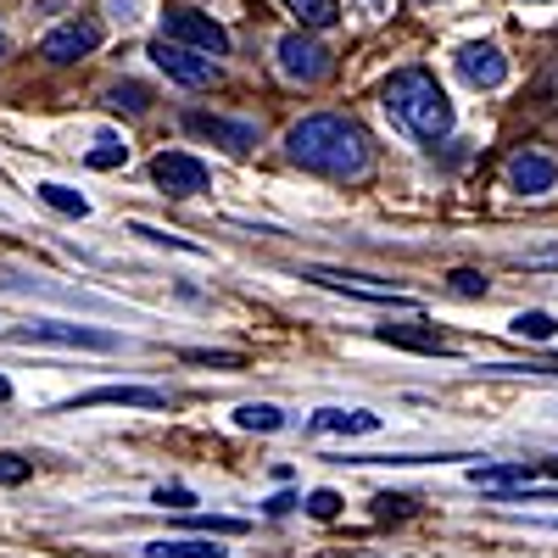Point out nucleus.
<instances>
[{
    "label": "nucleus",
    "instance_id": "f257e3e1",
    "mask_svg": "<svg viewBox=\"0 0 558 558\" xmlns=\"http://www.w3.org/2000/svg\"><path fill=\"white\" fill-rule=\"evenodd\" d=\"M286 151L291 162H302L307 173H324V179H363L368 162H375V146L368 134L341 118V112H313L302 118L291 134H286Z\"/></svg>",
    "mask_w": 558,
    "mask_h": 558
},
{
    "label": "nucleus",
    "instance_id": "f03ea898",
    "mask_svg": "<svg viewBox=\"0 0 558 558\" xmlns=\"http://www.w3.org/2000/svg\"><path fill=\"white\" fill-rule=\"evenodd\" d=\"M380 107L391 112L397 129H408L418 140V146H441V140L452 134V101H447V89L425 68L391 73L386 89H380Z\"/></svg>",
    "mask_w": 558,
    "mask_h": 558
},
{
    "label": "nucleus",
    "instance_id": "7ed1b4c3",
    "mask_svg": "<svg viewBox=\"0 0 558 558\" xmlns=\"http://www.w3.org/2000/svg\"><path fill=\"white\" fill-rule=\"evenodd\" d=\"M17 347H34V341H51V347H84V352H118L123 341L112 330H89V324H62V318H39V324H23L12 330Z\"/></svg>",
    "mask_w": 558,
    "mask_h": 558
},
{
    "label": "nucleus",
    "instance_id": "20e7f679",
    "mask_svg": "<svg viewBox=\"0 0 558 558\" xmlns=\"http://www.w3.org/2000/svg\"><path fill=\"white\" fill-rule=\"evenodd\" d=\"M173 84H184V89H207L213 78H218V62L207 57V51H191V45H179V39H151V51H146Z\"/></svg>",
    "mask_w": 558,
    "mask_h": 558
},
{
    "label": "nucleus",
    "instance_id": "39448f33",
    "mask_svg": "<svg viewBox=\"0 0 558 558\" xmlns=\"http://www.w3.org/2000/svg\"><path fill=\"white\" fill-rule=\"evenodd\" d=\"M162 39H179V45H191V51H207V57H229V28L213 23L207 12H191V7L162 12Z\"/></svg>",
    "mask_w": 558,
    "mask_h": 558
},
{
    "label": "nucleus",
    "instance_id": "423d86ee",
    "mask_svg": "<svg viewBox=\"0 0 558 558\" xmlns=\"http://www.w3.org/2000/svg\"><path fill=\"white\" fill-rule=\"evenodd\" d=\"M101 51V23L96 17H73V23H57L51 34L39 39V57L45 62H78V57H96Z\"/></svg>",
    "mask_w": 558,
    "mask_h": 558
},
{
    "label": "nucleus",
    "instance_id": "0eeeda50",
    "mask_svg": "<svg viewBox=\"0 0 558 558\" xmlns=\"http://www.w3.org/2000/svg\"><path fill=\"white\" fill-rule=\"evenodd\" d=\"M274 57H279V73L296 78V84H318L324 73L336 68V62H330V51H324L318 39H307V34H286V39L274 45Z\"/></svg>",
    "mask_w": 558,
    "mask_h": 558
},
{
    "label": "nucleus",
    "instance_id": "6e6552de",
    "mask_svg": "<svg viewBox=\"0 0 558 558\" xmlns=\"http://www.w3.org/2000/svg\"><path fill=\"white\" fill-rule=\"evenodd\" d=\"M151 179L162 184V196H202L207 191V162L191 151H157Z\"/></svg>",
    "mask_w": 558,
    "mask_h": 558
},
{
    "label": "nucleus",
    "instance_id": "1a4fd4ad",
    "mask_svg": "<svg viewBox=\"0 0 558 558\" xmlns=\"http://www.w3.org/2000/svg\"><path fill=\"white\" fill-rule=\"evenodd\" d=\"M452 68H458V78L470 89H502L508 84V57L497 51V45H486V39L463 45V51L452 57Z\"/></svg>",
    "mask_w": 558,
    "mask_h": 558
},
{
    "label": "nucleus",
    "instance_id": "9d476101",
    "mask_svg": "<svg viewBox=\"0 0 558 558\" xmlns=\"http://www.w3.org/2000/svg\"><path fill=\"white\" fill-rule=\"evenodd\" d=\"M502 179H508V191H520V196H547L558 184V162L547 151H514L508 168H502Z\"/></svg>",
    "mask_w": 558,
    "mask_h": 558
},
{
    "label": "nucleus",
    "instance_id": "9b49d317",
    "mask_svg": "<svg viewBox=\"0 0 558 558\" xmlns=\"http://www.w3.org/2000/svg\"><path fill=\"white\" fill-rule=\"evenodd\" d=\"M184 129H191L196 140H213V146L246 157L257 146V123H229V118H213V112H184Z\"/></svg>",
    "mask_w": 558,
    "mask_h": 558
},
{
    "label": "nucleus",
    "instance_id": "f8f14e48",
    "mask_svg": "<svg viewBox=\"0 0 558 558\" xmlns=\"http://www.w3.org/2000/svg\"><path fill=\"white\" fill-rule=\"evenodd\" d=\"M84 408H168V391L157 386H96L68 402V413H84Z\"/></svg>",
    "mask_w": 558,
    "mask_h": 558
},
{
    "label": "nucleus",
    "instance_id": "ddd939ff",
    "mask_svg": "<svg viewBox=\"0 0 558 558\" xmlns=\"http://www.w3.org/2000/svg\"><path fill=\"white\" fill-rule=\"evenodd\" d=\"M302 279H313V286H330V291H347L357 302H391V307H418L413 296L402 291H386V286H363V274H341V268H307Z\"/></svg>",
    "mask_w": 558,
    "mask_h": 558
},
{
    "label": "nucleus",
    "instance_id": "4468645a",
    "mask_svg": "<svg viewBox=\"0 0 558 558\" xmlns=\"http://www.w3.org/2000/svg\"><path fill=\"white\" fill-rule=\"evenodd\" d=\"M386 425L380 413H368V408H324V413H313V430L318 436H375Z\"/></svg>",
    "mask_w": 558,
    "mask_h": 558
},
{
    "label": "nucleus",
    "instance_id": "2eb2a0df",
    "mask_svg": "<svg viewBox=\"0 0 558 558\" xmlns=\"http://www.w3.org/2000/svg\"><path fill=\"white\" fill-rule=\"evenodd\" d=\"M536 475H547L542 463H481V470H470V481L486 492H525Z\"/></svg>",
    "mask_w": 558,
    "mask_h": 558
},
{
    "label": "nucleus",
    "instance_id": "dca6fc26",
    "mask_svg": "<svg viewBox=\"0 0 558 558\" xmlns=\"http://www.w3.org/2000/svg\"><path fill=\"white\" fill-rule=\"evenodd\" d=\"M375 336L386 347H408V352H447V336H436L430 324H380Z\"/></svg>",
    "mask_w": 558,
    "mask_h": 558
},
{
    "label": "nucleus",
    "instance_id": "f3484780",
    "mask_svg": "<svg viewBox=\"0 0 558 558\" xmlns=\"http://www.w3.org/2000/svg\"><path fill=\"white\" fill-rule=\"evenodd\" d=\"M286 12L302 28H330V23H341V0H286Z\"/></svg>",
    "mask_w": 558,
    "mask_h": 558
},
{
    "label": "nucleus",
    "instance_id": "a211bd4d",
    "mask_svg": "<svg viewBox=\"0 0 558 558\" xmlns=\"http://www.w3.org/2000/svg\"><path fill=\"white\" fill-rule=\"evenodd\" d=\"M229 547H218V542H146V558H223Z\"/></svg>",
    "mask_w": 558,
    "mask_h": 558
},
{
    "label": "nucleus",
    "instance_id": "6ab92c4d",
    "mask_svg": "<svg viewBox=\"0 0 558 558\" xmlns=\"http://www.w3.org/2000/svg\"><path fill=\"white\" fill-rule=\"evenodd\" d=\"M107 107L140 118V112H151V89H146V84H112V89H107Z\"/></svg>",
    "mask_w": 558,
    "mask_h": 558
},
{
    "label": "nucleus",
    "instance_id": "aec40b11",
    "mask_svg": "<svg viewBox=\"0 0 558 558\" xmlns=\"http://www.w3.org/2000/svg\"><path fill=\"white\" fill-rule=\"evenodd\" d=\"M39 202L45 207H57V213H68V218H89V202L78 196V191H68V184H39Z\"/></svg>",
    "mask_w": 558,
    "mask_h": 558
},
{
    "label": "nucleus",
    "instance_id": "412c9836",
    "mask_svg": "<svg viewBox=\"0 0 558 558\" xmlns=\"http://www.w3.org/2000/svg\"><path fill=\"white\" fill-rule=\"evenodd\" d=\"M235 425L241 430H279V425H286V413L268 408V402H246V408H235Z\"/></svg>",
    "mask_w": 558,
    "mask_h": 558
},
{
    "label": "nucleus",
    "instance_id": "4be33fe9",
    "mask_svg": "<svg viewBox=\"0 0 558 558\" xmlns=\"http://www.w3.org/2000/svg\"><path fill=\"white\" fill-rule=\"evenodd\" d=\"M514 336H525V341H553V336H558V318L542 313V307H531V313L514 318Z\"/></svg>",
    "mask_w": 558,
    "mask_h": 558
},
{
    "label": "nucleus",
    "instance_id": "5701e85b",
    "mask_svg": "<svg viewBox=\"0 0 558 558\" xmlns=\"http://www.w3.org/2000/svg\"><path fill=\"white\" fill-rule=\"evenodd\" d=\"M123 157H129V146H123V140H112V134H101V140H96V151H89L84 162L107 173V168H123Z\"/></svg>",
    "mask_w": 558,
    "mask_h": 558
},
{
    "label": "nucleus",
    "instance_id": "b1692460",
    "mask_svg": "<svg viewBox=\"0 0 558 558\" xmlns=\"http://www.w3.org/2000/svg\"><path fill=\"white\" fill-rule=\"evenodd\" d=\"M34 475V458H23V452H0V486H23Z\"/></svg>",
    "mask_w": 558,
    "mask_h": 558
},
{
    "label": "nucleus",
    "instance_id": "393cba45",
    "mask_svg": "<svg viewBox=\"0 0 558 558\" xmlns=\"http://www.w3.org/2000/svg\"><path fill=\"white\" fill-rule=\"evenodd\" d=\"M302 508H307L313 520H336V514H341V492H330V486H318V492H313V497H307Z\"/></svg>",
    "mask_w": 558,
    "mask_h": 558
},
{
    "label": "nucleus",
    "instance_id": "a878e982",
    "mask_svg": "<svg viewBox=\"0 0 558 558\" xmlns=\"http://www.w3.org/2000/svg\"><path fill=\"white\" fill-rule=\"evenodd\" d=\"M447 286H452L458 296H486V274H475V268H452V274H447Z\"/></svg>",
    "mask_w": 558,
    "mask_h": 558
},
{
    "label": "nucleus",
    "instance_id": "bb28decb",
    "mask_svg": "<svg viewBox=\"0 0 558 558\" xmlns=\"http://www.w3.org/2000/svg\"><path fill=\"white\" fill-rule=\"evenodd\" d=\"M558 375V357H542V363H492V375Z\"/></svg>",
    "mask_w": 558,
    "mask_h": 558
},
{
    "label": "nucleus",
    "instance_id": "cd10ccee",
    "mask_svg": "<svg viewBox=\"0 0 558 558\" xmlns=\"http://www.w3.org/2000/svg\"><path fill=\"white\" fill-rule=\"evenodd\" d=\"M151 502H157V508H191L196 497H191V492H184V486H162V492H157Z\"/></svg>",
    "mask_w": 558,
    "mask_h": 558
},
{
    "label": "nucleus",
    "instance_id": "c85d7f7f",
    "mask_svg": "<svg viewBox=\"0 0 558 558\" xmlns=\"http://www.w3.org/2000/svg\"><path fill=\"white\" fill-rule=\"evenodd\" d=\"M184 357H191V363H213V368H235L241 363L235 352H184Z\"/></svg>",
    "mask_w": 558,
    "mask_h": 558
},
{
    "label": "nucleus",
    "instance_id": "c756f323",
    "mask_svg": "<svg viewBox=\"0 0 558 558\" xmlns=\"http://www.w3.org/2000/svg\"><path fill=\"white\" fill-rule=\"evenodd\" d=\"M375 502H380V508H375L380 520H391V514H408V497H375Z\"/></svg>",
    "mask_w": 558,
    "mask_h": 558
},
{
    "label": "nucleus",
    "instance_id": "7c9ffc66",
    "mask_svg": "<svg viewBox=\"0 0 558 558\" xmlns=\"http://www.w3.org/2000/svg\"><path fill=\"white\" fill-rule=\"evenodd\" d=\"M296 502H302V497H291V492H279V497L268 502V514H291V508H296Z\"/></svg>",
    "mask_w": 558,
    "mask_h": 558
},
{
    "label": "nucleus",
    "instance_id": "2f4dec72",
    "mask_svg": "<svg viewBox=\"0 0 558 558\" xmlns=\"http://www.w3.org/2000/svg\"><path fill=\"white\" fill-rule=\"evenodd\" d=\"M542 470H547V475L558 481V458H542Z\"/></svg>",
    "mask_w": 558,
    "mask_h": 558
},
{
    "label": "nucleus",
    "instance_id": "473e14b6",
    "mask_svg": "<svg viewBox=\"0 0 558 558\" xmlns=\"http://www.w3.org/2000/svg\"><path fill=\"white\" fill-rule=\"evenodd\" d=\"M7 397H12V380H7V375H0V402H7Z\"/></svg>",
    "mask_w": 558,
    "mask_h": 558
},
{
    "label": "nucleus",
    "instance_id": "72a5a7b5",
    "mask_svg": "<svg viewBox=\"0 0 558 558\" xmlns=\"http://www.w3.org/2000/svg\"><path fill=\"white\" fill-rule=\"evenodd\" d=\"M0 57H7V39H0Z\"/></svg>",
    "mask_w": 558,
    "mask_h": 558
}]
</instances>
